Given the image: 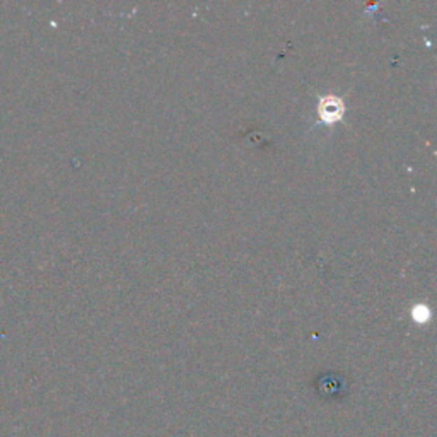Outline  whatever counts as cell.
Here are the masks:
<instances>
[{
    "mask_svg": "<svg viewBox=\"0 0 437 437\" xmlns=\"http://www.w3.org/2000/svg\"><path fill=\"white\" fill-rule=\"evenodd\" d=\"M343 113V103L340 99L334 98V96H328V98H323L320 103V117L324 120V122L331 123L336 122Z\"/></svg>",
    "mask_w": 437,
    "mask_h": 437,
    "instance_id": "obj_1",
    "label": "cell"
},
{
    "mask_svg": "<svg viewBox=\"0 0 437 437\" xmlns=\"http://www.w3.org/2000/svg\"><path fill=\"white\" fill-rule=\"evenodd\" d=\"M412 316H413V320H417V321H420V323H422V321L429 320L431 313H429L427 306H424V304H419V306L413 308V315Z\"/></svg>",
    "mask_w": 437,
    "mask_h": 437,
    "instance_id": "obj_2",
    "label": "cell"
}]
</instances>
